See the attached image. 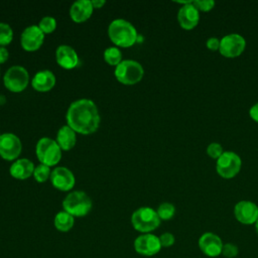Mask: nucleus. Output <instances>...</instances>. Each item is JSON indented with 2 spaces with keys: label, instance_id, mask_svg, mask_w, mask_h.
Returning <instances> with one entry per match:
<instances>
[{
  "label": "nucleus",
  "instance_id": "f257e3e1",
  "mask_svg": "<svg viewBox=\"0 0 258 258\" xmlns=\"http://www.w3.org/2000/svg\"><path fill=\"white\" fill-rule=\"evenodd\" d=\"M67 125L76 133L88 135L97 131L100 125V114L96 104L90 99H79L73 102L66 115Z\"/></svg>",
  "mask_w": 258,
  "mask_h": 258
},
{
  "label": "nucleus",
  "instance_id": "f03ea898",
  "mask_svg": "<svg viewBox=\"0 0 258 258\" xmlns=\"http://www.w3.org/2000/svg\"><path fill=\"white\" fill-rule=\"evenodd\" d=\"M108 35L117 47L132 46L138 39V33L133 24L122 18L114 19L109 24Z\"/></svg>",
  "mask_w": 258,
  "mask_h": 258
},
{
  "label": "nucleus",
  "instance_id": "7ed1b4c3",
  "mask_svg": "<svg viewBox=\"0 0 258 258\" xmlns=\"http://www.w3.org/2000/svg\"><path fill=\"white\" fill-rule=\"evenodd\" d=\"M92 207L91 198L83 190L72 191L62 201L63 211L77 218L87 216L91 212Z\"/></svg>",
  "mask_w": 258,
  "mask_h": 258
},
{
  "label": "nucleus",
  "instance_id": "20e7f679",
  "mask_svg": "<svg viewBox=\"0 0 258 258\" xmlns=\"http://www.w3.org/2000/svg\"><path fill=\"white\" fill-rule=\"evenodd\" d=\"M160 222L161 220L159 219L156 210L150 207L138 208L131 216V224L133 228L142 234L151 233L159 227Z\"/></svg>",
  "mask_w": 258,
  "mask_h": 258
},
{
  "label": "nucleus",
  "instance_id": "39448f33",
  "mask_svg": "<svg viewBox=\"0 0 258 258\" xmlns=\"http://www.w3.org/2000/svg\"><path fill=\"white\" fill-rule=\"evenodd\" d=\"M37 159L41 164L53 166L57 164L61 158V149L55 140L49 137H41L35 147Z\"/></svg>",
  "mask_w": 258,
  "mask_h": 258
},
{
  "label": "nucleus",
  "instance_id": "423d86ee",
  "mask_svg": "<svg viewBox=\"0 0 258 258\" xmlns=\"http://www.w3.org/2000/svg\"><path fill=\"white\" fill-rule=\"evenodd\" d=\"M114 75L121 84L135 85L142 80L144 69L141 63L136 60L125 59L115 67Z\"/></svg>",
  "mask_w": 258,
  "mask_h": 258
},
{
  "label": "nucleus",
  "instance_id": "0eeeda50",
  "mask_svg": "<svg viewBox=\"0 0 258 258\" xmlns=\"http://www.w3.org/2000/svg\"><path fill=\"white\" fill-rule=\"evenodd\" d=\"M242 159L234 151H224L216 161L217 173L225 179L235 177L241 170Z\"/></svg>",
  "mask_w": 258,
  "mask_h": 258
},
{
  "label": "nucleus",
  "instance_id": "6e6552de",
  "mask_svg": "<svg viewBox=\"0 0 258 258\" xmlns=\"http://www.w3.org/2000/svg\"><path fill=\"white\" fill-rule=\"evenodd\" d=\"M3 83L6 89L13 93L22 92L28 86L29 74L22 66H12L6 71Z\"/></svg>",
  "mask_w": 258,
  "mask_h": 258
},
{
  "label": "nucleus",
  "instance_id": "1a4fd4ad",
  "mask_svg": "<svg viewBox=\"0 0 258 258\" xmlns=\"http://www.w3.org/2000/svg\"><path fill=\"white\" fill-rule=\"evenodd\" d=\"M246 48L245 38L238 33H230L220 39V53L227 58L240 56Z\"/></svg>",
  "mask_w": 258,
  "mask_h": 258
},
{
  "label": "nucleus",
  "instance_id": "9d476101",
  "mask_svg": "<svg viewBox=\"0 0 258 258\" xmlns=\"http://www.w3.org/2000/svg\"><path fill=\"white\" fill-rule=\"evenodd\" d=\"M133 246H134V250L138 254L146 257L156 255L162 248L160 245L159 237L151 233L139 235L134 240Z\"/></svg>",
  "mask_w": 258,
  "mask_h": 258
},
{
  "label": "nucleus",
  "instance_id": "9b49d317",
  "mask_svg": "<svg viewBox=\"0 0 258 258\" xmlns=\"http://www.w3.org/2000/svg\"><path fill=\"white\" fill-rule=\"evenodd\" d=\"M22 150V143L19 137L13 133L0 135V156L6 160L16 159Z\"/></svg>",
  "mask_w": 258,
  "mask_h": 258
},
{
  "label": "nucleus",
  "instance_id": "f8f14e48",
  "mask_svg": "<svg viewBox=\"0 0 258 258\" xmlns=\"http://www.w3.org/2000/svg\"><path fill=\"white\" fill-rule=\"evenodd\" d=\"M234 216L243 225H254L258 219V206L251 201H240L234 207Z\"/></svg>",
  "mask_w": 258,
  "mask_h": 258
},
{
  "label": "nucleus",
  "instance_id": "ddd939ff",
  "mask_svg": "<svg viewBox=\"0 0 258 258\" xmlns=\"http://www.w3.org/2000/svg\"><path fill=\"white\" fill-rule=\"evenodd\" d=\"M198 245L200 250L206 256L215 258L222 254V248L224 243L217 234L212 232H206L199 238Z\"/></svg>",
  "mask_w": 258,
  "mask_h": 258
},
{
  "label": "nucleus",
  "instance_id": "4468645a",
  "mask_svg": "<svg viewBox=\"0 0 258 258\" xmlns=\"http://www.w3.org/2000/svg\"><path fill=\"white\" fill-rule=\"evenodd\" d=\"M44 41V33L37 25L27 26L21 33L20 44L26 51L37 50Z\"/></svg>",
  "mask_w": 258,
  "mask_h": 258
},
{
  "label": "nucleus",
  "instance_id": "2eb2a0df",
  "mask_svg": "<svg viewBox=\"0 0 258 258\" xmlns=\"http://www.w3.org/2000/svg\"><path fill=\"white\" fill-rule=\"evenodd\" d=\"M49 178L52 185L61 191L71 190L76 182V178L72 170L64 166H58L52 169Z\"/></svg>",
  "mask_w": 258,
  "mask_h": 258
},
{
  "label": "nucleus",
  "instance_id": "dca6fc26",
  "mask_svg": "<svg viewBox=\"0 0 258 258\" xmlns=\"http://www.w3.org/2000/svg\"><path fill=\"white\" fill-rule=\"evenodd\" d=\"M177 21L180 27L185 30H191L197 27L200 22V12L194 6L192 1L178 9Z\"/></svg>",
  "mask_w": 258,
  "mask_h": 258
},
{
  "label": "nucleus",
  "instance_id": "f3484780",
  "mask_svg": "<svg viewBox=\"0 0 258 258\" xmlns=\"http://www.w3.org/2000/svg\"><path fill=\"white\" fill-rule=\"evenodd\" d=\"M55 59L57 64L66 70L75 69L79 64V55L77 51L68 44L57 46L55 50Z\"/></svg>",
  "mask_w": 258,
  "mask_h": 258
},
{
  "label": "nucleus",
  "instance_id": "a211bd4d",
  "mask_svg": "<svg viewBox=\"0 0 258 258\" xmlns=\"http://www.w3.org/2000/svg\"><path fill=\"white\" fill-rule=\"evenodd\" d=\"M93 5L90 0H78L70 8V16L77 23L88 20L93 13Z\"/></svg>",
  "mask_w": 258,
  "mask_h": 258
},
{
  "label": "nucleus",
  "instance_id": "6ab92c4d",
  "mask_svg": "<svg viewBox=\"0 0 258 258\" xmlns=\"http://www.w3.org/2000/svg\"><path fill=\"white\" fill-rule=\"evenodd\" d=\"M55 85V76L49 70H42L37 72L32 80L31 86L35 91L48 92Z\"/></svg>",
  "mask_w": 258,
  "mask_h": 258
},
{
  "label": "nucleus",
  "instance_id": "aec40b11",
  "mask_svg": "<svg viewBox=\"0 0 258 258\" xmlns=\"http://www.w3.org/2000/svg\"><path fill=\"white\" fill-rule=\"evenodd\" d=\"M34 168L35 166L31 160L27 158H19V159H16L10 165L9 172L12 177L22 180L33 175Z\"/></svg>",
  "mask_w": 258,
  "mask_h": 258
},
{
  "label": "nucleus",
  "instance_id": "412c9836",
  "mask_svg": "<svg viewBox=\"0 0 258 258\" xmlns=\"http://www.w3.org/2000/svg\"><path fill=\"white\" fill-rule=\"evenodd\" d=\"M55 141L61 150H71L77 142L76 132L69 125H63L57 130Z\"/></svg>",
  "mask_w": 258,
  "mask_h": 258
},
{
  "label": "nucleus",
  "instance_id": "4be33fe9",
  "mask_svg": "<svg viewBox=\"0 0 258 258\" xmlns=\"http://www.w3.org/2000/svg\"><path fill=\"white\" fill-rule=\"evenodd\" d=\"M53 224L57 231L63 232V233L69 232L74 227L75 217H73L66 211H60L55 215Z\"/></svg>",
  "mask_w": 258,
  "mask_h": 258
},
{
  "label": "nucleus",
  "instance_id": "5701e85b",
  "mask_svg": "<svg viewBox=\"0 0 258 258\" xmlns=\"http://www.w3.org/2000/svg\"><path fill=\"white\" fill-rule=\"evenodd\" d=\"M104 59L108 64L117 67L122 61V52L117 46H109L104 50Z\"/></svg>",
  "mask_w": 258,
  "mask_h": 258
},
{
  "label": "nucleus",
  "instance_id": "b1692460",
  "mask_svg": "<svg viewBox=\"0 0 258 258\" xmlns=\"http://www.w3.org/2000/svg\"><path fill=\"white\" fill-rule=\"evenodd\" d=\"M156 213L160 220L168 221L173 218V216L175 214V207L170 203L164 202L158 206Z\"/></svg>",
  "mask_w": 258,
  "mask_h": 258
},
{
  "label": "nucleus",
  "instance_id": "393cba45",
  "mask_svg": "<svg viewBox=\"0 0 258 258\" xmlns=\"http://www.w3.org/2000/svg\"><path fill=\"white\" fill-rule=\"evenodd\" d=\"M13 30L5 22H0V46H5L12 41Z\"/></svg>",
  "mask_w": 258,
  "mask_h": 258
},
{
  "label": "nucleus",
  "instance_id": "a878e982",
  "mask_svg": "<svg viewBox=\"0 0 258 258\" xmlns=\"http://www.w3.org/2000/svg\"><path fill=\"white\" fill-rule=\"evenodd\" d=\"M51 174L50 167L44 164H38L35 166L34 171H33V177L37 182H44L46 181Z\"/></svg>",
  "mask_w": 258,
  "mask_h": 258
},
{
  "label": "nucleus",
  "instance_id": "bb28decb",
  "mask_svg": "<svg viewBox=\"0 0 258 258\" xmlns=\"http://www.w3.org/2000/svg\"><path fill=\"white\" fill-rule=\"evenodd\" d=\"M37 26L44 34L51 33L56 28V20L52 16H44L40 19Z\"/></svg>",
  "mask_w": 258,
  "mask_h": 258
},
{
  "label": "nucleus",
  "instance_id": "cd10ccee",
  "mask_svg": "<svg viewBox=\"0 0 258 258\" xmlns=\"http://www.w3.org/2000/svg\"><path fill=\"white\" fill-rule=\"evenodd\" d=\"M207 154L211 157V158H213V159H218L222 154H223V152H224V150H223V147H222V145L220 144V143H218V142H212V143H210L208 146H207Z\"/></svg>",
  "mask_w": 258,
  "mask_h": 258
},
{
  "label": "nucleus",
  "instance_id": "c85d7f7f",
  "mask_svg": "<svg viewBox=\"0 0 258 258\" xmlns=\"http://www.w3.org/2000/svg\"><path fill=\"white\" fill-rule=\"evenodd\" d=\"M194 6L199 10V12H209L215 7L214 0H192Z\"/></svg>",
  "mask_w": 258,
  "mask_h": 258
},
{
  "label": "nucleus",
  "instance_id": "c756f323",
  "mask_svg": "<svg viewBox=\"0 0 258 258\" xmlns=\"http://www.w3.org/2000/svg\"><path fill=\"white\" fill-rule=\"evenodd\" d=\"M239 248L233 243H226L222 248V255L226 258H234L238 255Z\"/></svg>",
  "mask_w": 258,
  "mask_h": 258
},
{
  "label": "nucleus",
  "instance_id": "7c9ffc66",
  "mask_svg": "<svg viewBox=\"0 0 258 258\" xmlns=\"http://www.w3.org/2000/svg\"><path fill=\"white\" fill-rule=\"evenodd\" d=\"M159 241H160L161 247L169 248V247H171L174 244L175 238H174L173 234H171L169 232H165V233H162L159 236Z\"/></svg>",
  "mask_w": 258,
  "mask_h": 258
},
{
  "label": "nucleus",
  "instance_id": "2f4dec72",
  "mask_svg": "<svg viewBox=\"0 0 258 258\" xmlns=\"http://www.w3.org/2000/svg\"><path fill=\"white\" fill-rule=\"evenodd\" d=\"M206 46L209 50L212 51H217L220 48V39L218 37H209L206 41Z\"/></svg>",
  "mask_w": 258,
  "mask_h": 258
},
{
  "label": "nucleus",
  "instance_id": "473e14b6",
  "mask_svg": "<svg viewBox=\"0 0 258 258\" xmlns=\"http://www.w3.org/2000/svg\"><path fill=\"white\" fill-rule=\"evenodd\" d=\"M249 115L253 121L258 123V103L254 104L250 110H249Z\"/></svg>",
  "mask_w": 258,
  "mask_h": 258
},
{
  "label": "nucleus",
  "instance_id": "72a5a7b5",
  "mask_svg": "<svg viewBox=\"0 0 258 258\" xmlns=\"http://www.w3.org/2000/svg\"><path fill=\"white\" fill-rule=\"evenodd\" d=\"M9 57V52L5 46H0V63L5 62Z\"/></svg>",
  "mask_w": 258,
  "mask_h": 258
},
{
  "label": "nucleus",
  "instance_id": "f704fd0d",
  "mask_svg": "<svg viewBox=\"0 0 258 258\" xmlns=\"http://www.w3.org/2000/svg\"><path fill=\"white\" fill-rule=\"evenodd\" d=\"M106 4L105 0H92V5L94 9H100Z\"/></svg>",
  "mask_w": 258,
  "mask_h": 258
},
{
  "label": "nucleus",
  "instance_id": "c9c22d12",
  "mask_svg": "<svg viewBox=\"0 0 258 258\" xmlns=\"http://www.w3.org/2000/svg\"><path fill=\"white\" fill-rule=\"evenodd\" d=\"M254 228H255V232H256V234L258 235V219H257V221L255 222V224H254Z\"/></svg>",
  "mask_w": 258,
  "mask_h": 258
},
{
  "label": "nucleus",
  "instance_id": "e433bc0d",
  "mask_svg": "<svg viewBox=\"0 0 258 258\" xmlns=\"http://www.w3.org/2000/svg\"><path fill=\"white\" fill-rule=\"evenodd\" d=\"M0 135H1V134H0Z\"/></svg>",
  "mask_w": 258,
  "mask_h": 258
}]
</instances>
